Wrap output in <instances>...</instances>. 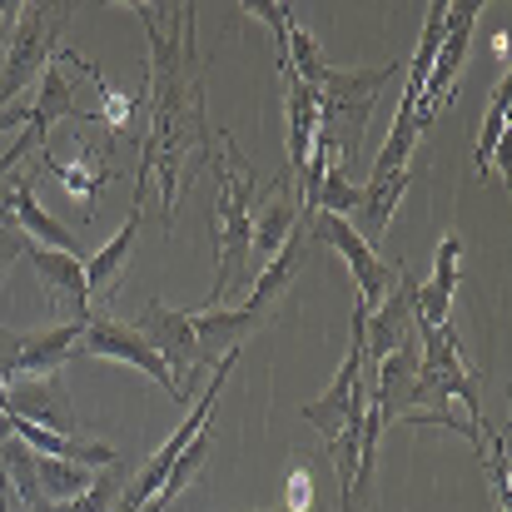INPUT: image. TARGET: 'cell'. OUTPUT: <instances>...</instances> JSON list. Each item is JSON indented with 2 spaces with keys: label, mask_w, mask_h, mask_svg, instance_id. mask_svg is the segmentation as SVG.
<instances>
[{
  "label": "cell",
  "mask_w": 512,
  "mask_h": 512,
  "mask_svg": "<svg viewBox=\"0 0 512 512\" xmlns=\"http://www.w3.org/2000/svg\"><path fill=\"white\" fill-rule=\"evenodd\" d=\"M150 35V140L140 150L135 204L145 209L150 184H160V224L170 229L189 174L209 165L214 130L204 120V55L194 40V5H135Z\"/></svg>",
  "instance_id": "6da1fadb"
},
{
  "label": "cell",
  "mask_w": 512,
  "mask_h": 512,
  "mask_svg": "<svg viewBox=\"0 0 512 512\" xmlns=\"http://www.w3.org/2000/svg\"><path fill=\"white\" fill-rule=\"evenodd\" d=\"M214 170V289L204 299V309H224V294L249 274V234H254V199H259V170H249L234 150V135L219 130V150L209 155Z\"/></svg>",
  "instance_id": "7a4b0ae2"
},
{
  "label": "cell",
  "mask_w": 512,
  "mask_h": 512,
  "mask_svg": "<svg viewBox=\"0 0 512 512\" xmlns=\"http://www.w3.org/2000/svg\"><path fill=\"white\" fill-rule=\"evenodd\" d=\"M403 65L398 60H383L378 70H324L319 85H314V100H319V140L334 150V170L348 174V160L358 155L363 145V130H368V115L378 105V90L398 75Z\"/></svg>",
  "instance_id": "3957f363"
},
{
  "label": "cell",
  "mask_w": 512,
  "mask_h": 512,
  "mask_svg": "<svg viewBox=\"0 0 512 512\" xmlns=\"http://www.w3.org/2000/svg\"><path fill=\"white\" fill-rule=\"evenodd\" d=\"M75 5H15V25L0 55V105H15V95L40 80V70L55 60L60 35L70 30Z\"/></svg>",
  "instance_id": "277c9868"
},
{
  "label": "cell",
  "mask_w": 512,
  "mask_h": 512,
  "mask_svg": "<svg viewBox=\"0 0 512 512\" xmlns=\"http://www.w3.org/2000/svg\"><path fill=\"white\" fill-rule=\"evenodd\" d=\"M309 234H314V244L339 249L343 264H348V274H353V284H358V304H363V309H378V304H383V294L393 289L398 269H393V264H383V259H378V249H368V244L353 234V224L339 219V214H309Z\"/></svg>",
  "instance_id": "5b68a950"
},
{
  "label": "cell",
  "mask_w": 512,
  "mask_h": 512,
  "mask_svg": "<svg viewBox=\"0 0 512 512\" xmlns=\"http://www.w3.org/2000/svg\"><path fill=\"white\" fill-rule=\"evenodd\" d=\"M75 353H95V358H115V363H130V368H140V373H150L165 393H170L174 403H184V393H179V378H174L170 368H165V358L145 343V334L135 329V324H120V319H110V314H90L85 319V334H80V348Z\"/></svg>",
  "instance_id": "8992f818"
},
{
  "label": "cell",
  "mask_w": 512,
  "mask_h": 512,
  "mask_svg": "<svg viewBox=\"0 0 512 512\" xmlns=\"http://www.w3.org/2000/svg\"><path fill=\"white\" fill-rule=\"evenodd\" d=\"M413 329H418V279L408 269H398L383 304L368 309V319H363V373L378 368L393 348H403L413 339Z\"/></svg>",
  "instance_id": "52a82bcc"
},
{
  "label": "cell",
  "mask_w": 512,
  "mask_h": 512,
  "mask_svg": "<svg viewBox=\"0 0 512 512\" xmlns=\"http://www.w3.org/2000/svg\"><path fill=\"white\" fill-rule=\"evenodd\" d=\"M135 329H140L145 343L165 358V368L179 378V393H184V403H189V393H194V373H204V368H199V343H194L189 314H184V309H170V304H160V299H150V304L140 309Z\"/></svg>",
  "instance_id": "ba28073f"
},
{
  "label": "cell",
  "mask_w": 512,
  "mask_h": 512,
  "mask_svg": "<svg viewBox=\"0 0 512 512\" xmlns=\"http://www.w3.org/2000/svg\"><path fill=\"white\" fill-rule=\"evenodd\" d=\"M478 15H483V0L448 5V30H443L433 75H428V85H423V110H418V125H423V130H428V120H433L438 110L453 105V85H458V70H463V60H468V40H473Z\"/></svg>",
  "instance_id": "9c48e42d"
},
{
  "label": "cell",
  "mask_w": 512,
  "mask_h": 512,
  "mask_svg": "<svg viewBox=\"0 0 512 512\" xmlns=\"http://www.w3.org/2000/svg\"><path fill=\"white\" fill-rule=\"evenodd\" d=\"M5 418L80 438V418L70 408V393L60 383V373H30V378H5Z\"/></svg>",
  "instance_id": "30bf717a"
},
{
  "label": "cell",
  "mask_w": 512,
  "mask_h": 512,
  "mask_svg": "<svg viewBox=\"0 0 512 512\" xmlns=\"http://www.w3.org/2000/svg\"><path fill=\"white\" fill-rule=\"evenodd\" d=\"M299 219H309L304 214V204H299V194H294V174H274V189H269V199L259 204V214H254V234H249V269H264L284 244H289V234L299 229Z\"/></svg>",
  "instance_id": "8fae6325"
},
{
  "label": "cell",
  "mask_w": 512,
  "mask_h": 512,
  "mask_svg": "<svg viewBox=\"0 0 512 512\" xmlns=\"http://www.w3.org/2000/svg\"><path fill=\"white\" fill-rule=\"evenodd\" d=\"M0 204H5V219L25 234V239H35L40 249H60V254H75V259H85V249H80V239L60 224V219H50L40 204H35V174H20V179H0Z\"/></svg>",
  "instance_id": "7c38bea8"
},
{
  "label": "cell",
  "mask_w": 512,
  "mask_h": 512,
  "mask_svg": "<svg viewBox=\"0 0 512 512\" xmlns=\"http://www.w3.org/2000/svg\"><path fill=\"white\" fill-rule=\"evenodd\" d=\"M25 254H30V264H35V274H40V284H45L55 314H60V309H65L70 319H90V314H95V309H90V289H85V259L60 254V249H40V244H30Z\"/></svg>",
  "instance_id": "4fadbf2b"
},
{
  "label": "cell",
  "mask_w": 512,
  "mask_h": 512,
  "mask_svg": "<svg viewBox=\"0 0 512 512\" xmlns=\"http://www.w3.org/2000/svg\"><path fill=\"white\" fill-rule=\"evenodd\" d=\"M189 324H194V343H199V368L214 373L219 358L239 353L249 334H259V314L249 309H189Z\"/></svg>",
  "instance_id": "5bb4252c"
},
{
  "label": "cell",
  "mask_w": 512,
  "mask_h": 512,
  "mask_svg": "<svg viewBox=\"0 0 512 512\" xmlns=\"http://www.w3.org/2000/svg\"><path fill=\"white\" fill-rule=\"evenodd\" d=\"M319 244H314V234H309V219H299V229L289 234V244L259 269V279H254V294H249V314H259V319H269V309L289 294V284L299 279V269L309 264V254H314Z\"/></svg>",
  "instance_id": "9a60e30c"
},
{
  "label": "cell",
  "mask_w": 512,
  "mask_h": 512,
  "mask_svg": "<svg viewBox=\"0 0 512 512\" xmlns=\"http://www.w3.org/2000/svg\"><path fill=\"white\" fill-rule=\"evenodd\" d=\"M408 184H413V165L398 174H368V184H358V224H353V234L368 244V249H378V239L388 234V224H393V214H398V199L408 194Z\"/></svg>",
  "instance_id": "2e32d148"
},
{
  "label": "cell",
  "mask_w": 512,
  "mask_h": 512,
  "mask_svg": "<svg viewBox=\"0 0 512 512\" xmlns=\"http://www.w3.org/2000/svg\"><path fill=\"white\" fill-rule=\"evenodd\" d=\"M458 264H463V239L448 234L433 254V279L418 284V329H448L453 294H458Z\"/></svg>",
  "instance_id": "e0dca14e"
},
{
  "label": "cell",
  "mask_w": 512,
  "mask_h": 512,
  "mask_svg": "<svg viewBox=\"0 0 512 512\" xmlns=\"http://www.w3.org/2000/svg\"><path fill=\"white\" fill-rule=\"evenodd\" d=\"M279 75H284V115H289V165L284 170L304 179L314 140H319V100H314V85H304L294 70H279Z\"/></svg>",
  "instance_id": "ac0fdd59"
},
{
  "label": "cell",
  "mask_w": 512,
  "mask_h": 512,
  "mask_svg": "<svg viewBox=\"0 0 512 512\" xmlns=\"http://www.w3.org/2000/svg\"><path fill=\"white\" fill-rule=\"evenodd\" d=\"M140 214H145V209H130V214H125V224L115 229V239L85 259V289H90V304H95V299H110V289L120 284V274H125V264H130V254H135Z\"/></svg>",
  "instance_id": "d6986e66"
},
{
  "label": "cell",
  "mask_w": 512,
  "mask_h": 512,
  "mask_svg": "<svg viewBox=\"0 0 512 512\" xmlns=\"http://www.w3.org/2000/svg\"><path fill=\"white\" fill-rule=\"evenodd\" d=\"M40 170H50L60 179V189L65 194H75L85 209H90V199L110 184V160L100 155V150H90V145H80L70 160H60L55 150H40Z\"/></svg>",
  "instance_id": "ffe728a7"
},
{
  "label": "cell",
  "mask_w": 512,
  "mask_h": 512,
  "mask_svg": "<svg viewBox=\"0 0 512 512\" xmlns=\"http://www.w3.org/2000/svg\"><path fill=\"white\" fill-rule=\"evenodd\" d=\"M443 30H448V5L433 0V5L423 10V35H418V50H413V65H408V85H403V100H413L418 110H423V85H428V75H433Z\"/></svg>",
  "instance_id": "44dd1931"
},
{
  "label": "cell",
  "mask_w": 512,
  "mask_h": 512,
  "mask_svg": "<svg viewBox=\"0 0 512 512\" xmlns=\"http://www.w3.org/2000/svg\"><path fill=\"white\" fill-rule=\"evenodd\" d=\"M35 483H40V498L55 508V503H75V498L95 483V468L60 463V458H40V453H35Z\"/></svg>",
  "instance_id": "7402d4cb"
},
{
  "label": "cell",
  "mask_w": 512,
  "mask_h": 512,
  "mask_svg": "<svg viewBox=\"0 0 512 512\" xmlns=\"http://www.w3.org/2000/svg\"><path fill=\"white\" fill-rule=\"evenodd\" d=\"M508 110H512V75H498V90L488 100V115H483V130H478V174H493V155L503 150L508 140Z\"/></svg>",
  "instance_id": "603a6c76"
},
{
  "label": "cell",
  "mask_w": 512,
  "mask_h": 512,
  "mask_svg": "<svg viewBox=\"0 0 512 512\" xmlns=\"http://www.w3.org/2000/svg\"><path fill=\"white\" fill-rule=\"evenodd\" d=\"M125 483H130V468H125V458H120V463L100 468V473H95V483H90L75 503H55L50 512H115L120 493H125Z\"/></svg>",
  "instance_id": "cb8c5ba5"
},
{
  "label": "cell",
  "mask_w": 512,
  "mask_h": 512,
  "mask_svg": "<svg viewBox=\"0 0 512 512\" xmlns=\"http://www.w3.org/2000/svg\"><path fill=\"white\" fill-rule=\"evenodd\" d=\"M30 249V239L15 229V224H0V284H5V274H10V264L20 259Z\"/></svg>",
  "instance_id": "d4e9b609"
},
{
  "label": "cell",
  "mask_w": 512,
  "mask_h": 512,
  "mask_svg": "<svg viewBox=\"0 0 512 512\" xmlns=\"http://www.w3.org/2000/svg\"><path fill=\"white\" fill-rule=\"evenodd\" d=\"M289 503L284 512H314V483H309V473H289Z\"/></svg>",
  "instance_id": "484cf974"
},
{
  "label": "cell",
  "mask_w": 512,
  "mask_h": 512,
  "mask_svg": "<svg viewBox=\"0 0 512 512\" xmlns=\"http://www.w3.org/2000/svg\"><path fill=\"white\" fill-rule=\"evenodd\" d=\"M20 125H30V105H0V135L20 130Z\"/></svg>",
  "instance_id": "4316f807"
},
{
  "label": "cell",
  "mask_w": 512,
  "mask_h": 512,
  "mask_svg": "<svg viewBox=\"0 0 512 512\" xmlns=\"http://www.w3.org/2000/svg\"><path fill=\"white\" fill-rule=\"evenodd\" d=\"M5 438H15V423H10V418L0 413V443H5Z\"/></svg>",
  "instance_id": "83f0119b"
},
{
  "label": "cell",
  "mask_w": 512,
  "mask_h": 512,
  "mask_svg": "<svg viewBox=\"0 0 512 512\" xmlns=\"http://www.w3.org/2000/svg\"><path fill=\"white\" fill-rule=\"evenodd\" d=\"M0 224H10V219H5V204H0Z\"/></svg>",
  "instance_id": "f1b7e54d"
},
{
  "label": "cell",
  "mask_w": 512,
  "mask_h": 512,
  "mask_svg": "<svg viewBox=\"0 0 512 512\" xmlns=\"http://www.w3.org/2000/svg\"><path fill=\"white\" fill-rule=\"evenodd\" d=\"M0 493H10V488H5V478H0Z\"/></svg>",
  "instance_id": "f546056e"
},
{
  "label": "cell",
  "mask_w": 512,
  "mask_h": 512,
  "mask_svg": "<svg viewBox=\"0 0 512 512\" xmlns=\"http://www.w3.org/2000/svg\"><path fill=\"white\" fill-rule=\"evenodd\" d=\"M264 512H284V508H264Z\"/></svg>",
  "instance_id": "4dcf8cb0"
}]
</instances>
